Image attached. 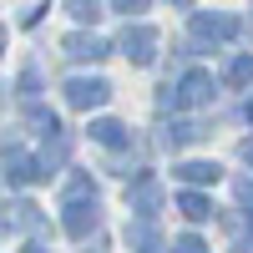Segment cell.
<instances>
[{"label": "cell", "mask_w": 253, "mask_h": 253, "mask_svg": "<svg viewBox=\"0 0 253 253\" xmlns=\"http://www.w3.org/2000/svg\"><path fill=\"white\" fill-rule=\"evenodd\" d=\"M233 193H238V203H248V208H253V177H243V182H233Z\"/></svg>", "instance_id": "cell-22"}, {"label": "cell", "mask_w": 253, "mask_h": 253, "mask_svg": "<svg viewBox=\"0 0 253 253\" xmlns=\"http://www.w3.org/2000/svg\"><path fill=\"white\" fill-rule=\"evenodd\" d=\"M228 36H238L233 15H208V10L193 15V41H198V46H218V41H228Z\"/></svg>", "instance_id": "cell-5"}, {"label": "cell", "mask_w": 253, "mask_h": 253, "mask_svg": "<svg viewBox=\"0 0 253 253\" xmlns=\"http://www.w3.org/2000/svg\"><path fill=\"white\" fill-rule=\"evenodd\" d=\"M172 177L187 182V187H203V182H218V177H223V167H218V162H177V167H172Z\"/></svg>", "instance_id": "cell-8"}, {"label": "cell", "mask_w": 253, "mask_h": 253, "mask_svg": "<svg viewBox=\"0 0 253 253\" xmlns=\"http://www.w3.org/2000/svg\"><path fill=\"white\" fill-rule=\"evenodd\" d=\"M86 198H96V182H91L86 172H76V177L66 182V203H86Z\"/></svg>", "instance_id": "cell-17"}, {"label": "cell", "mask_w": 253, "mask_h": 253, "mask_svg": "<svg viewBox=\"0 0 253 253\" xmlns=\"http://www.w3.org/2000/svg\"><path fill=\"white\" fill-rule=\"evenodd\" d=\"M208 101H213V71H203V66H193L187 71L177 86H167L162 91V107H208Z\"/></svg>", "instance_id": "cell-1"}, {"label": "cell", "mask_w": 253, "mask_h": 253, "mask_svg": "<svg viewBox=\"0 0 253 253\" xmlns=\"http://www.w3.org/2000/svg\"><path fill=\"white\" fill-rule=\"evenodd\" d=\"M208 137V126H198V122H177V126H167V147H187V142H203Z\"/></svg>", "instance_id": "cell-14"}, {"label": "cell", "mask_w": 253, "mask_h": 253, "mask_svg": "<svg viewBox=\"0 0 253 253\" xmlns=\"http://www.w3.org/2000/svg\"><path fill=\"white\" fill-rule=\"evenodd\" d=\"M112 5H117V10H122V15H142V10H147V5H152V0H112Z\"/></svg>", "instance_id": "cell-20"}, {"label": "cell", "mask_w": 253, "mask_h": 253, "mask_svg": "<svg viewBox=\"0 0 253 253\" xmlns=\"http://www.w3.org/2000/svg\"><path fill=\"white\" fill-rule=\"evenodd\" d=\"M126 243H132L137 253H157V228H152V218H137L132 228H126Z\"/></svg>", "instance_id": "cell-11"}, {"label": "cell", "mask_w": 253, "mask_h": 253, "mask_svg": "<svg viewBox=\"0 0 253 253\" xmlns=\"http://www.w3.org/2000/svg\"><path fill=\"white\" fill-rule=\"evenodd\" d=\"M66 56H71V61H101V56H112V46H107L101 36L76 31V36H66Z\"/></svg>", "instance_id": "cell-7"}, {"label": "cell", "mask_w": 253, "mask_h": 253, "mask_svg": "<svg viewBox=\"0 0 253 253\" xmlns=\"http://www.w3.org/2000/svg\"><path fill=\"white\" fill-rule=\"evenodd\" d=\"M61 228H66L71 238L96 233V228H101V208H96V198H86V203H66V208H61Z\"/></svg>", "instance_id": "cell-4"}, {"label": "cell", "mask_w": 253, "mask_h": 253, "mask_svg": "<svg viewBox=\"0 0 253 253\" xmlns=\"http://www.w3.org/2000/svg\"><path fill=\"white\" fill-rule=\"evenodd\" d=\"M41 177H51L46 162H36L31 152H5V182L10 187H26V182H41Z\"/></svg>", "instance_id": "cell-6"}, {"label": "cell", "mask_w": 253, "mask_h": 253, "mask_svg": "<svg viewBox=\"0 0 253 253\" xmlns=\"http://www.w3.org/2000/svg\"><path fill=\"white\" fill-rule=\"evenodd\" d=\"M66 10L81 20V26H96L101 20V0H66Z\"/></svg>", "instance_id": "cell-16"}, {"label": "cell", "mask_w": 253, "mask_h": 253, "mask_svg": "<svg viewBox=\"0 0 253 253\" xmlns=\"http://www.w3.org/2000/svg\"><path fill=\"white\" fill-rule=\"evenodd\" d=\"M233 253H253V238H243V243H233Z\"/></svg>", "instance_id": "cell-24"}, {"label": "cell", "mask_w": 253, "mask_h": 253, "mask_svg": "<svg viewBox=\"0 0 253 253\" xmlns=\"http://www.w3.org/2000/svg\"><path fill=\"white\" fill-rule=\"evenodd\" d=\"M5 228H41V208L36 203H10L5 208Z\"/></svg>", "instance_id": "cell-13"}, {"label": "cell", "mask_w": 253, "mask_h": 253, "mask_svg": "<svg viewBox=\"0 0 253 253\" xmlns=\"http://www.w3.org/2000/svg\"><path fill=\"white\" fill-rule=\"evenodd\" d=\"M31 126H36L41 137H61V122H56V112H46V107L31 112Z\"/></svg>", "instance_id": "cell-18"}, {"label": "cell", "mask_w": 253, "mask_h": 253, "mask_svg": "<svg viewBox=\"0 0 253 253\" xmlns=\"http://www.w3.org/2000/svg\"><path fill=\"white\" fill-rule=\"evenodd\" d=\"M36 86H41V76L36 71H20V96H36Z\"/></svg>", "instance_id": "cell-21"}, {"label": "cell", "mask_w": 253, "mask_h": 253, "mask_svg": "<svg viewBox=\"0 0 253 253\" xmlns=\"http://www.w3.org/2000/svg\"><path fill=\"white\" fill-rule=\"evenodd\" d=\"M243 117H248V122H253V101H248V107H243Z\"/></svg>", "instance_id": "cell-26"}, {"label": "cell", "mask_w": 253, "mask_h": 253, "mask_svg": "<svg viewBox=\"0 0 253 253\" xmlns=\"http://www.w3.org/2000/svg\"><path fill=\"white\" fill-rule=\"evenodd\" d=\"M91 142H101V147H126L132 132H126L122 122H112V117H96V122H91Z\"/></svg>", "instance_id": "cell-10"}, {"label": "cell", "mask_w": 253, "mask_h": 253, "mask_svg": "<svg viewBox=\"0 0 253 253\" xmlns=\"http://www.w3.org/2000/svg\"><path fill=\"white\" fill-rule=\"evenodd\" d=\"M177 5H187V0H177Z\"/></svg>", "instance_id": "cell-27"}, {"label": "cell", "mask_w": 253, "mask_h": 253, "mask_svg": "<svg viewBox=\"0 0 253 253\" xmlns=\"http://www.w3.org/2000/svg\"><path fill=\"white\" fill-rule=\"evenodd\" d=\"M157 41H162V36H157L152 26H126L122 41H117V51L132 61V66H152V61H157Z\"/></svg>", "instance_id": "cell-3"}, {"label": "cell", "mask_w": 253, "mask_h": 253, "mask_svg": "<svg viewBox=\"0 0 253 253\" xmlns=\"http://www.w3.org/2000/svg\"><path fill=\"white\" fill-rule=\"evenodd\" d=\"M228 86H253V56H233L228 61V71H223Z\"/></svg>", "instance_id": "cell-15"}, {"label": "cell", "mask_w": 253, "mask_h": 253, "mask_svg": "<svg viewBox=\"0 0 253 253\" xmlns=\"http://www.w3.org/2000/svg\"><path fill=\"white\" fill-rule=\"evenodd\" d=\"M26 253H51V248L46 243H26Z\"/></svg>", "instance_id": "cell-25"}, {"label": "cell", "mask_w": 253, "mask_h": 253, "mask_svg": "<svg viewBox=\"0 0 253 253\" xmlns=\"http://www.w3.org/2000/svg\"><path fill=\"white\" fill-rule=\"evenodd\" d=\"M238 157H243V162H248V167H253V137H248V142H243V147H238Z\"/></svg>", "instance_id": "cell-23"}, {"label": "cell", "mask_w": 253, "mask_h": 253, "mask_svg": "<svg viewBox=\"0 0 253 253\" xmlns=\"http://www.w3.org/2000/svg\"><path fill=\"white\" fill-rule=\"evenodd\" d=\"M177 253H208V243L193 238V233H182V238H177Z\"/></svg>", "instance_id": "cell-19"}, {"label": "cell", "mask_w": 253, "mask_h": 253, "mask_svg": "<svg viewBox=\"0 0 253 253\" xmlns=\"http://www.w3.org/2000/svg\"><path fill=\"white\" fill-rule=\"evenodd\" d=\"M107 101H112V81L107 76H71L66 81V107L96 112V107H107Z\"/></svg>", "instance_id": "cell-2"}, {"label": "cell", "mask_w": 253, "mask_h": 253, "mask_svg": "<svg viewBox=\"0 0 253 253\" xmlns=\"http://www.w3.org/2000/svg\"><path fill=\"white\" fill-rule=\"evenodd\" d=\"M177 208H182V218H187V223H208V218H213V203H208L203 193H182Z\"/></svg>", "instance_id": "cell-12"}, {"label": "cell", "mask_w": 253, "mask_h": 253, "mask_svg": "<svg viewBox=\"0 0 253 253\" xmlns=\"http://www.w3.org/2000/svg\"><path fill=\"white\" fill-rule=\"evenodd\" d=\"M162 203V187L152 182V172H137V187H132V213L152 218V208Z\"/></svg>", "instance_id": "cell-9"}]
</instances>
